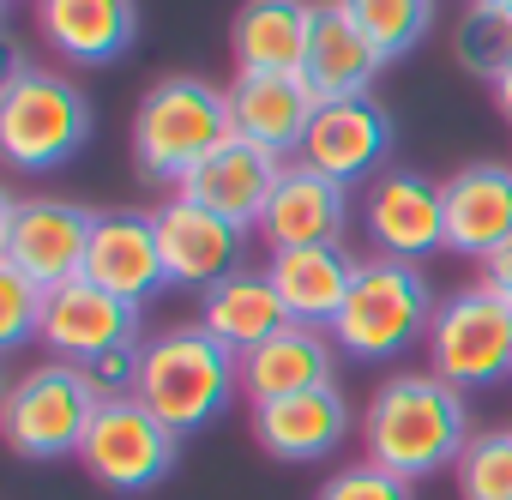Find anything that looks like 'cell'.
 <instances>
[{"instance_id": "1", "label": "cell", "mask_w": 512, "mask_h": 500, "mask_svg": "<svg viewBox=\"0 0 512 500\" xmlns=\"http://www.w3.org/2000/svg\"><path fill=\"white\" fill-rule=\"evenodd\" d=\"M362 446L368 464H386L410 482L428 470H452L470 446V404L440 374H392L362 410Z\"/></svg>"}, {"instance_id": "2", "label": "cell", "mask_w": 512, "mask_h": 500, "mask_svg": "<svg viewBox=\"0 0 512 500\" xmlns=\"http://www.w3.org/2000/svg\"><path fill=\"white\" fill-rule=\"evenodd\" d=\"M241 386V356L223 350L205 326H169L157 338H145V362H139V404L169 422L175 434L205 428Z\"/></svg>"}, {"instance_id": "3", "label": "cell", "mask_w": 512, "mask_h": 500, "mask_svg": "<svg viewBox=\"0 0 512 500\" xmlns=\"http://www.w3.org/2000/svg\"><path fill=\"white\" fill-rule=\"evenodd\" d=\"M85 139H91V97L49 67H25V55L13 49V79L0 85V151H7V163L43 175L73 163Z\"/></svg>"}, {"instance_id": "4", "label": "cell", "mask_w": 512, "mask_h": 500, "mask_svg": "<svg viewBox=\"0 0 512 500\" xmlns=\"http://www.w3.org/2000/svg\"><path fill=\"white\" fill-rule=\"evenodd\" d=\"M428 326H434V290L422 266L374 254L356 266V284L344 296V314L332 320V338L356 362H392L416 338H428Z\"/></svg>"}, {"instance_id": "5", "label": "cell", "mask_w": 512, "mask_h": 500, "mask_svg": "<svg viewBox=\"0 0 512 500\" xmlns=\"http://www.w3.org/2000/svg\"><path fill=\"white\" fill-rule=\"evenodd\" d=\"M229 91L205 79H163L133 109V163L157 181H181L229 139Z\"/></svg>"}, {"instance_id": "6", "label": "cell", "mask_w": 512, "mask_h": 500, "mask_svg": "<svg viewBox=\"0 0 512 500\" xmlns=\"http://www.w3.org/2000/svg\"><path fill=\"white\" fill-rule=\"evenodd\" d=\"M91 416H97V398L73 362H43V368L19 374L7 386V398H0V434L31 464L79 458Z\"/></svg>"}, {"instance_id": "7", "label": "cell", "mask_w": 512, "mask_h": 500, "mask_svg": "<svg viewBox=\"0 0 512 500\" xmlns=\"http://www.w3.org/2000/svg\"><path fill=\"white\" fill-rule=\"evenodd\" d=\"M428 374H440L458 392L500 386L512 374V302L488 284L452 290L428 326Z\"/></svg>"}, {"instance_id": "8", "label": "cell", "mask_w": 512, "mask_h": 500, "mask_svg": "<svg viewBox=\"0 0 512 500\" xmlns=\"http://www.w3.org/2000/svg\"><path fill=\"white\" fill-rule=\"evenodd\" d=\"M91 229L97 217L73 199H0V260L19 266L31 284L55 290L67 278H85V254H91Z\"/></svg>"}, {"instance_id": "9", "label": "cell", "mask_w": 512, "mask_h": 500, "mask_svg": "<svg viewBox=\"0 0 512 500\" xmlns=\"http://www.w3.org/2000/svg\"><path fill=\"white\" fill-rule=\"evenodd\" d=\"M175 440L181 434L169 422H157L139 398L97 404V416L85 428V446H79V464L115 494H145L175 470Z\"/></svg>"}, {"instance_id": "10", "label": "cell", "mask_w": 512, "mask_h": 500, "mask_svg": "<svg viewBox=\"0 0 512 500\" xmlns=\"http://www.w3.org/2000/svg\"><path fill=\"white\" fill-rule=\"evenodd\" d=\"M362 229L374 254L422 266L428 254L446 247V193L428 175H374L362 193Z\"/></svg>"}, {"instance_id": "11", "label": "cell", "mask_w": 512, "mask_h": 500, "mask_svg": "<svg viewBox=\"0 0 512 500\" xmlns=\"http://www.w3.org/2000/svg\"><path fill=\"white\" fill-rule=\"evenodd\" d=\"M139 338V308L109 296L103 284L91 278H67L43 296V326H37V344L55 356V362H91L115 344H133Z\"/></svg>"}, {"instance_id": "12", "label": "cell", "mask_w": 512, "mask_h": 500, "mask_svg": "<svg viewBox=\"0 0 512 500\" xmlns=\"http://www.w3.org/2000/svg\"><path fill=\"white\" fill-rule=\"evenodd\" d=\"M157 247H163V272L169 284H187V290H211L217 278L241 272V247H247V229L169 193L157 211Z\"/></svg>"}, {"instance_id": "13", "label": "cell", "mask_w": 512, "mask_h": 500, "mask_svg": "<svg viewBox=\"0 0 512 500\" xmlns=\"http://www.w3.org/2000/svg\"><path fill=\"white\" fill-rule=\"evenodd\" d=\"M284 163L290 157H278L266 145L229 133L199 169H187L175 181V193L193 199V205H205V211H217V217H229V223H241V229H253L260 211H266V199H272V187H278V175H284Z\"/></svg>"}, {"instance_id": "14", "label": "cell", "mask_w": 512, "mask_h": 500, "mask_svg": "<svg viewBox=\"0 0 512 500\" xmlns=\"http://www.w3.org/2000/svg\"><path fill=\"white\" fill-rule=\"evenodd\" d=\"M386 151H392V115L374 97H332V103H320L296 163H308V169L350 187V181L374 175L386 163Z\"/></svg>"}, {"instance_id": "15", "label": "cell", "mask_w": 512, "mask_h": 500, "mask_svg": "<svg viewBox=\"0 0 512 500\" xmlns=\"http://www.w3.org/2000/svg\"><path fill=\"white\" fill-rule=\"evenodd\" d=\"M314 115H320V91L308 73H235L229 85V127L278 157L302 151Z\"/></svg>"}, {"instance_id": "16", "label": "cell", "mask_w": 512, "mask_h": 500, "mask_svg": "<svg viewBox=\"0 0 512 500\" xmlns=\"http://www.w3.org/2000/svg\"><path fill=\"white\" fill-rule=\"evenodd\" d=\"M344 223H350V193L344 181L308 169V163H284L266 211H260V229L266 247H326V241H344Z\"/></svg>"}, {"instance_id": "17", "label": "cell", "mask_w": 512, "mask_h": 500, "mask_svg": "<svg viewBox=\"0 0 512 500\" xmlns=\"http://www.w3.org/2000/svg\"><path fill=\"white\" fill-rule=\"evenodd\" d=\"M85 278L103 284L109 296L145 308L169 272H163V247H157V217L151 211H103L91 229V254H85Z\"/></svg>"}, {"instance_id": "18", "label": "cell", "mask_w": 512, "mask_h": 500, "mask_svg": "<svg viewBox=\"0 0 512 500\" xmlns=\"http://www.w3.org/2000/svg\"><path fill=\"white\" fill-rule=\"evenodd\" d=\"M253 440L278 464H320L350 440V404L338 386H314L296 398L253 404Z\"/></svg>"}, {"instance_id": "19", "label": "cell", "mask_w": 512, "mask_h": 500, "mask_svg": "<svg viewBox=\"0 0 512 500\" xmlns=\"http://www.w3.org/2000/svg\"><path fill=\"white\" fill-rule=\"evenodd\" d=\"M314 386H338V338L326 326L290 320L260 350L241 356V392H247V404L296 398V392H314Z\"/></svg>"}, {"instance_id": "20", "label": "cell", "mask_w": 512, "mask_h": 500, "mask_svg": "<svg viewBox=\"0 0 512 500\" xmlns=\"http://www.w3.org/2000/svg\"><path fill=\"white\" fill-rule=\"evenodd\" d=\"M446 193V247L464 260H494L512 241V169L506 163H464L440 181Z\"/></svg>"}, {"instance_id": "21", "label": "cell", "mask_w": 512, "mask_h": 500, "mask_svg": "<svg viewBox=\"0 0 512 500\" xmlns=\"http://www.w3.org/2000/svg\"><path fill=\"white\" fill-rule=\"evenodd\" d=\"M37 37L67 67H109L139 37V0H37Z\"/></svg>"}, {"instance_id": "22", "label": "cell", "mask_w": 512, "mask_h": 500, "mask_svg": "<svg viewBox=\"0 0 512 500\" xmlns=\"http://www.w3.org/2000/svg\"><path fill=\"white\" fill-rule=\"evenodd\" d=\"M314 0H247L229 25L235 73H308Z\"/></svg>"}, {"instance_id": "23", "label": "cell", "mask_w": 512, "mask_h": 500, "mask_svg": "<svg viewBox=\"0 0 512 500\" xmlns=\"http://www.w3.org/2000/svg\"><path fill=\"white\" fill-rule=\"evenodd\" d=\"M356 266L362 260L344 254V241H326V247H278V254H266V278L278 284L290 320L326 326V332L344 314V296L356 284Z\"/></svg>"}, {"instance_id": "24", "label": "cell", "mask_w": 512, "mask_h": 500, "mask_svg": "<svg viewBox=\"0 0 512 500\" xmlns=\"http://www.w3.org/2000/svg\"><path fill=\"white\" fill-rule=\"evenodd\" d=\"M199 326H205L223 350L247 356V350H260L272 332L290 326V308H284L278 284L266 278V266H260V272L241 266V272L217 278L211 290H199Z\"/></svg>"}, {"instance_id": "25", "label": "cell", "mask_w": 512, "mask_h": 500, "mask_svg": "<svg viewBox=\"0 0 512 500\" xmlns=\"http://www.w3.org/2000/svg\"><path fill=\"white\" fill-rule=\"evenodd\" d=\"M386 55L368 43V31L344 13V0H314V43H308V79L320 91V103L332 97H368V85L380 79Z\"/></svg>"}, {"instance_id": "26", "label": "cell", "mask_w": 512, "mask_h": 500, "mask_svg": "<svg viewBox=\"0 0 512 500\" xmlns=\"http://www.w3.org/2000/svg\"><path fill=\"white\" fill-rule=\"evenodd\" d=\"M452 61L470 73V79H500L506 61H512V19L500 7H488V0H470V7L458 13L452 25Z\"/></svg>"}, {"instance_id": "27", "label": "cell", "mask_w": 512, "mask_h": 500, "mask_svg": "<svg viewBox=\"0 0 512 500\" xmlns=\"http://www.w3.org/2000/svg\"><path fill=\"white\" fill-rule=\"evenodd\" d=\"M344 13L368 31V43H374L386 61H398V55H410V49L428 37L434 0H344Z\"/></svg>"}, {"instance_id": "28", "label": "cell", "mask_w": 512, "mask_h": 500, "mask_svg": "<svg viewBox=\"0 0 512 500\" xmlns=\"http://www.w3.org/2000/svg\"><path fill=\"white\" fill-rule=\"evenodd\" d=\"M464 500H512V428L470 434L464 458L452 464Z\"/></svg>"}, {"instance_id": "29", "label": "cell", "mask_w": 512, "mask_h": 500, "mask_svg": "<svg viewBox=\"0 0 512 500\" xmlns=\"http://www.w3.org/2000/svg\"><path fill=\"white\" fill-rule=\"evenodd\" d=\"M43 284H31L19 266H7L0 260V350H19V344H31L37 338V326H43Z\"/></svg>"}, {"instance_id": "30", "label": "cell", "mask_w": 512, "mask_h": 500, "mask_svg": "<svg viewBox=\"0 0 512 500\" xmlns=\"http://www.w3.org/2000/svg\"><path fill=\"white\" fill-rule=\"evenodd\" d=\"M139 362H145V344L133 338V344H115V350L79 362V374L97 404H127V398H139Z\"/></svg>"}, {"instance_id": "31", "label": "cell", "mask_w": 512, "mask_h": 500, "mask_svg": "<svg viewBox=\"0 0 512 500\" xmlns=\"http://www.w3.org/2000/svg\"><path fill=\"white\" fill-rule=\"evenodd\" d=\"M314 500H416V488H410V476L362 458V464H344L338 476H326Z\"/></svg>"}, {"instance_id": "32", "label": "cell", "mask_w": 512, "mask_h": 500, "mask_svg": "<svg viewBox=\"0 0 512 500\" xmlns=\"http://www.w3.org/2000/svg\"><path fill=\"white\" fill-rule=\"evenodd\" d=\"M482 284H488L494 296H506V302H512V241L500 247V254H494L488 266H482Z\"/></svg>"}, {"instance_id": "33", "label": "cell", "mask_w": 512, "mask_h": 500, "mask_svg": "<svg viewBox=\"0 0 512 500\" xmlns=\"http://www.w3.org/2000/svg\"><path fill=\"white\" fill-rule=\"evenodd\" d=\"M488 91H494V109H500V115L512 121V61H506V73H500V79H494Z\"/></svg>"}, {"instance_id": "34", "label": "cell", "mask_w": 512, "mask_h": 500, "mask_svg": "<svg viewBox=\"0 0 512 500\" xmlns=\"http://www.w3.org/2000/svg\"><path fill=\"white\" fill-rule=\"evenodd\" d=\"M488 7H500V13H506V19H512V0H488Z\"/></svg>"}]
</instances>
